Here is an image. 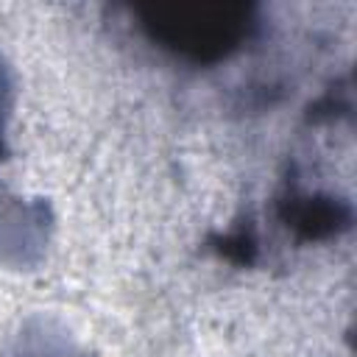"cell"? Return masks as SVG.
<instances>
[{"label":"cell","mask_w":357,"mask_h":357,"mask_svg":"<svg viewBox=\"0 0 357 357\" xmlns=\"http://www.w3.org/2000/svg\"><path fill=\"white\" fill-rule=\"evenodd\" d=\"M142 25L153 42L192 59H215L231 50L248 25L243 6H151L142 8Z\"/></svg>","instance_id":"6da1fadb"}]
</instances>
